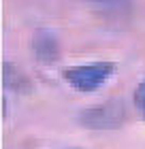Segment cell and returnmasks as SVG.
I'll list each match as a JSON object with an SVG mask.
<instances>
[{"label":"cell","mask_w":145,"mask_h":149,"mask_svg":"<svg viewBox=\"0 0 145 149\" xmlns=\"http://www.w3.org/2000/svg\"><path fill=\"white\" fill-rule=\"evenodd\" d=\"M115 72V64L113 62H90V64H79V66H71L64 72V79L71 83L77 92H96L113 77Z\"/></svg>","instance_id":"6da1fadb"},{"label":"cell","mask_w":145,"mask_h":149,"mask_svg":"<svg viewBox=\"0 0 145 149\" xmlns=\"http://www.w3.org/2000/svg\"><path fill=\"white\" fill-rule=\"evenodd\" d=\"M79 121L92 130H115L126 121V107L120 100H109L81 111Z\"/></svg>","instance_id":"7a4b0ae2"},{"label":"cell","mask_w":145,"mask_h":149,"mask_svg":"<svg viewBox=\"0 0 145 149\" xmlns=\"http://www.w3.org/2000/svg\"><path fill=\"white\" fill-rule=\"evenodd\" d=\"M32 51L41 62L49 64V62H56L60 58V45H58V38L47 30H39L34 34L32 40Z\"/></svg>","instance_id":"3957f363"},{"label":"cell","mask_w":145,"mask_h":149,"mask_svg":"<svg viewBox=\"0 0 145 149\" xmlns=\"http://www.w3.org/2000/svg\"><path fill=\"white\" fill-rule=\"evenodd\" d=\"M2 81L4 87L15 94H28L32 90V81L24 70H19L17 66H13L11 62H4L2 66Z\"/></svg>","instance_id":"277c9868"},{"label":"cell","mask_w":145,"mask_h":149,"mask_svg":"<svg viewBox=\"0 0 145 149\" xmlns=\"http://www.w3.org/2000/svg\"><path fill=\"white\" fill-rule=\"evenodd\" d=\"M134 107L139 111V115L145 119V79L139 81V85L134 87Z\"/></svg>","instance_id":"5b68a950"},{"label":"cell","mask_w":145,"mask_h":149,"mask_svg":"<svg viewBox=\"0 0 145 149\" xmlns=\"http://www.w3.org/2000/svg\"><path fill=\"white\" fill-rule=\"evenodd\" d=\"M90 2H96V4H107V6H115V4H124L126 0H90Z\"/></svg>","instance_id":"8992f818"}]
</instances>
